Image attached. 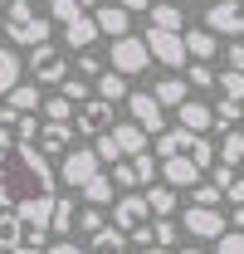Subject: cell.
<instances>
[{
    "instance_id": "8d00e7d4",
    "label": "cell",
    "mask_w": 244,
    "mask_h": 254,
    "mask_svg": "<svg viewBox=\"0 0 244 254\" xmlns=\"http://www.w3.org/2000/svg\"><path fill=\"white\" fill-rule=\"evenodd\" d=\"M225 200V190L215 186V181H195L190 186V205H220Z\"/></svg>"
},
{
    "instance_id": "277c9868",
    "label": "cell",
    "mask_w": 244,
    "mask_h": 254,
    "mask_svg": "<svg viewBox=\"0 0 244 254\" xmlns=\"http://www.w3.org/2000/svg\"><path fill=\"white\" fill-rule=\"evenodd\" d=\"M98 171H103V161H98V152H93V147H68V152H63V161H59V181H63V186H73V190L88 186Z\"/></svg>"
},
{
    "instance_id": "ee69618b",
    "label": "cell",
    "mask_w": 244,
    "mask_h": 254,
    "mask_svg": "<svg viewBox=\"0 0 244 254\" xmlns=\"http://www.w3.org/2000/svg\"><path fill=\"white\" fill-rule=\"evenodd\" d=\"M225 59H230V68H240V73H244V39H230Z\"/></svg>"
},
{
    "instance_id": "3957f363",
    "label": "cell",
    "mask_w": 244,
    "mask_h": 254,
    "mask_svg": "<svg viewBox=\"0 0 244 254\" xmlns=\"http://www.w3.org/2000/svg\"><path fill=\"white\" fill-rule=\"evenodd\" d=\"M49 15L63 25L68 49H88L93 39H98V25H93V10H88V5H78V0H49Z\"/></svg>"
},
{
    "instance_id": "f1b7e54d",
    "label": "cell",
    "mask_w": 244,
    "mask_h": 254,
    "mask_svg": "<svg viewBox=\"0 0 244 254\" xmlns=\"http://www.w3.org/2000/svg\"><path fill=\"white\" fill-rule=\"evenodd\" d=\"M25 245V220L15 210H0V250H20Z\"/></svg>"
},
{
    "instance_id": "603a6c76",
    "label": "cell",
    "mask_w": 244,
    "mask_h": 254,
    "mask_svg": "<svg viewBox=\"0 0 244 254\" xmlns=\"http://www.w3.org/2000/svg\"><path fill=\"white\" fill-rule=\"evenodd\" d=\"M215 161H220V166H240L244 161V132L225 127V132H220V147H215Z\"/></svg>"
},
{
    "instance_id": "f5cc1de1",
    "label": "cell",
    "mask_w": 244,
    "mask_h": 254,
    "mask_svg": "<svg viewBox=\"0 0 244 254\" xmlns=\"http://www.w3.org/2000/svg\"><path fill=\"white\" fill-rule=\"evenodd\" d=\"M240 123H244V118H240Z\"/></svg>"
},
{
    "instance_id": "d6986e66",
    "label": "cell",
    "mask_w": 244,
    "mask_h": 254,
    "mask_svg": "<svg viewBox=\"0 0 244 254\" xmlns=\"http://www.w3.org/2000/svg\"><path fill=\"white\" fill-rule=\"evenodd\" d=\"M181 39H185V59H215V49H220V34L215 30H205V25H200V30H181Z\"/></svg>"
},
{
    "instance_id": "bcb514c9",
    "label": "cell",
    "mask_w": 244,
    "mask_h": 254,
    "mask_svg": "<svg viewBox=\"0 0 244 254\" xmlns=\"http://www.w3.org/2000/svg\"><path fill=\"white\" fill-rule=\"evenodd\" d=\"M122 10H132V15H137V10H147V5H152V0H118Z\"/></svg>"
},
{
    "instance_id": "d4e9b609",
    "label": "cell",
    "mask_w": 244,
    "mask_h": 254,
    "mask_svg": "<svg viewBox=\"0 0 244 254\" xmlns=\"http://www.w3.org/2000/svg\"><path fill=\"white\" fill-rule=\"evenodd\" d=\"M20 73H25V59H20L10 44H0V98H5L15 83H20Z\"/></svg>"
},
{
    "instance_id": "f546056e",
    "label": "cell",
    "mask_w": 244,
    "mask_h": 254,
    "mask_svg": "<svg viewBox=\"0 0 244 254\" xmlns=\"http://www.w3.org/2000/svg\"><path fill=\"white\" fill-rule=\"evenodd\" d=\"M147 210H152V215H171V210H176V186H166V181L152 186L147 190Z\"/></svg>"
},
{
    "instance_id": "7bdbcfd3",
    "label": "cell",
    "mask_w": 244,
    "mask_h": 254,
    "mask_svg": "<svg viewBox=\"0 0 244 254\" xmlns=\"http://www.w3.org/2000/svg\"><path fill=\"white\" fill-rule=\"evenodd\" d=\"M185 68H190V88H215V68L210 64L195 59V64H185Z\"/></svg>"
},
{
    "instance_id": "681fc988",
    "label": "cell",
    "mask_w": 244,
    "mask_h": 254,
    "mask_svg": "<svg viewBox=\"0 0 244 254\" xmlns=\"http://www.w3.org/2000/svg\"><path fill=\"white\" fill-rule=\"evenodd\" d=\"M137 254H171V250H161V245H142Z\"/></svg>"
},
{
    "instance_id": "c3c4849f",
    "label": "cell",
    "mask_w": 244,
    "mask_h": 254,
    "mask_svg": "<svg viewBox=\"0 0 244 254\" xmlns=\"http://www.w3.org/2000/svg\"><path fill=\"white\" fill-rule=\"evenodd\" d=\"M235 230H244V200L235 205Z\"/></svg>"
},
{
    "instance_id": "8fae6325",
    "label": "cell",
    "mask_w": 244,
    "mask_h": 254,
    "mask_svg": "<svg viewBox=\"0 0 244 254\" xmlns=\"http://www.w3.org/2000/svg\"><path fill=\"white\" fill-rule=\"evenodd\" d=\"M181 220H185V230H190L195 240H220V235L230 230V225H225V215H220V205H190Z\"/></svg>"
},
{
    "instance_id": "b9f144b4",
    "label": "cell",
    "mask_w": 244,
    "mask_h": 254,
    "mask_svg": "<svg viewBox=\"0 0 244 254\" xmlns=\"http://www.w3.org/2000/svg\"><path fill=\"white\" fill-rule=\"evenodd\" d=\"M103 205H83V210H78V230H88V235H98V230H103Z\"/></svg>"
},
{
    "instance_id": "e0dca14e",
    "label": "cell",
    "mask_w": 244,
    "mask_h": 254,
    "mask_svg": "<svg viewBox=\"0 0 244 254\" xmlns=\"http://www.w3.org/2000/svg\"><path fill=\"white\" fill-rule=\"evenodd\" d=\"M108 137L118 142L122 157H137V152H147V147H152V137H147L137 123H113V127H108Z\"/></svg>"
},
{
    "instance_id": "816d5d0a",
    "label": "cell",
    "mask_w": 244,
    "mask_h": 254,
    "mask_svg": "<svg viewBox=\"0 0 244 254\" xmlns=\"http://www.w3.org/2000/svg\"><path fill=\"white\" fill-rule=\"evenodd\" d=\"M181 254H205V250H181Z\"/></svg>"
},
{
    "instance_id": "7c38bea8",
    "label": "cell",
    "mask_w": 244,
    "mask_h": 254,
    "mask_svg": "<svg viewBox=\"0 0 244 254\" xmlns=\"http://www.w3.org/2000/svg\"><path fill=\"white\" fill-rule=\"evenodd\" d=\"M30 73H34V83H59L68 73V64H63V54L54 44H34L30 49Z\"/></svg>"
},
{
    "instance_id": "30bf717a",
    "label": "cell",
    "mask_w": 244,
    "mask_h": 254,
    "mask_svg": "<svg viewBox=\"0 0 244 254\" xmlns=\"http://www.w3.org/2000/svg\"><path fill=\"white\" fill-rule=\"evenodd\" d=\"M34 132H39L34 113H15L10 103H0V147L5 142H34Z\"/></svg>"
},
{
    "instance_id": "4fadbf2b",
    "label": "cell",
    "mask_w": 244,
    "mask_h": 254,
    "mask_svg": "<svg viewBox=\"0 0 244 254\" xmlns=\"http://www.w3.org/2000/svg\"><path fill=\"white\" fill-rule=\"evenodd\" d=\"M147 220H152V210H147V195L127 190V195H118V200H113V225H118V230H127V235H132L137 225H147Z\"/></svg>"
},
{
    "instance_id": "cb8c5ba5",
    "label": "cell",
    "mask_w": 244,
    "mask_h": 254,
    "mask_svg": "<svg viewBox=\"0 0 244 254\" xmlns=\"http://www.w3.org/2000/svg\"><path fill=\"white\" fill-rule=\"evenodd\" d=\"M152 98H156V103H161V108H181L185 98H190V83L171 73V78H161V83H156V88H152Z\"/></svg>"
},
{
    "instance_id": "ac0fdd59",
    "label": "cell",
    "mask_w": 244,
    "mask_h": 254,
    "mask_svg": "<svg viewBox=\"0 0 244 254\" xmlns=\"http://www.w3.org/2000/svg\"><path fill=\"white\" fill-rule=\"evenodd\" d=\"M73 225H78V205H73V195H54V210H49V235L68 240V235H73Z\"/></svg>"
},
{
    "instance_id": "9a60e30c",
    "label": "cell",
    "mask_w": 244,
    "mask_h": 254,
    "mask_svg": "<svg viewBox=\"0 0 244 254\" xmlns=\"http://www.w3.org/2000/svg\"><path fill=\"white\" fill-rule=\"evenodd\" d=\"M161 181L181 190V186H195V181H205V171H200L195 161L185 157V152H176V157H161Z\"/></svg>"
},
{
    "instance_id": "f35d334b",
    "label": "cell",
    "mask_w": 244,
    "mask_h": 254,
    "mask_svg": "<svg viewBox=\"0 0 244 254\" xmlns=\"http://www.w3.org/2000/svg\"><path fill=\"white\" fill-rule=\"evenodd\" d=\"M113 181H118L122 190H137V186H142V181H137V166H132L127 157H122V161H113Z\"/></svg>"
},
{
    "instance_id": "f907efd6",
    "label": "cell",
    "mask_w": 244,
    "mask_h": 254,
    "mask_svg": "<svg viewBox=\"0 0 244 254\" xmlns=\"http://www.w3.org/2000/svg\"><path fill=\"white\" fill-rule=\"evenodd\" d=\"M78 5H88V10H93V5H103V0H78Z\"/></svg>"
},
{
    "instance_id": "83f0119b",
    "label": "cell",
    "mask_w": 244,
    "mask_h": 254,
    "mask_svg": "<svg viewBox=\"0 0 244 254\" xmlns=\"http://www.w3.org/2000/svg\"><path fill=\"white\" fill-rule=\"evenodd\" d=\"M5 103H10L15 113H39V103H44V93H39V83H15V88L5 93Z\"/></svg>"
},
{
    "instance_id": "5bb4252c",
    "label": "cell",
    "mask_w": 244,
    "mask_h": 254,
    "mask_svg": "<svg viewBox=\"0 0 244 254\" xmlns=\"http://www.w3.org/2000/svg\"><path fill=\"white\" fill-rule=\"evenodd\" d=\"M34 147H39L44 157H63V152L73 147V127H68V123H49V118H44L39 132H34Z\"/></svg>"
},
{
    "instance_id": "4316f807",
    "label": "cell",
    "mask_w": 244,
    "mask_h": 254,
    "mask_svg": "<svg viewBox=\"0 0 244 254\" xmlns=\"http://www.w3.org/2000/svg\"><path fill=\"white\" fill-rule=\"evenodd\" d=\"M113 190H118V181L98 171L88 186H78V195H83V205H113Z\"/></svg>"
},
{
    "instance_id": "52a82bcc",
    "label": "cell",
    "mask_w": 244,
    "mask_h": 254,
    "mask_svg": "<svg viewBox=\"0 0 244 254\" xmlns=\"http://www.w3.org/2000/svg\"><path fill=\"white\" fill-rule=\"evenodd\" d=\"M205 30L225 34V39H244V0H215L205 10Z\"/></svg>"
},
{
    "instance_id": "d6a6232c",
    "label": "cell",
    "mask_w": 244,
    "mask_h": 254,
    "mask_svg": "<svg viewBox=\"0 0 244 254\" xmlns=\"http://www.w3.org/2000/svg\"><path fill=\"white\" fill-rule=\"evenodd\" d=\"M132 166H137V181L142 186H152V181H161V161L152 157V152H137V157H127Z\"/></svg>"
},
{
    "instance_id": "74e56055",
    "label": "cell",
    "mask_w": 244,
    "mask_h": 254,
    "mask_svg": "<svg viewBox=\"0 0 244 254\" xmlns=\"http://www.w3.org/2000/svg\"><path fill=\"white\" fill-rule=\"evenodd\" d=\"M152 245H161V250L176 245V225L166 220V215H156V220H152Z\"/></svg>"
},
{
    "instance_id": "5b68a950",
    "label": "cell",
    "mask_w": 244,
    "mask_h": 254,
    "mask_svg": "<svg viewBox=\"0 0 244 254\" xmlns=\"http://www.w3.org/2000/svg\"><path fill=\"white\" fill-rule=\"evenodd\" d=\"M147 54H152L156 64H166V68H185V39L181 30H156V25H147Z\"/></svg>"
},
{
    "instance_id": "6da1fadb",
    "label": "cell",
    "mask_w": 244,
    "mask_h": 254,
    "mask_svg": "<svg viewBox=\"0 0 244 254\" xmlns=\"http://www.w3.org/2000/svg\"><path fill=\"white\" fill-rule=\"evenodd\" d=\"M54 181L59 171L34 142H5L0 147V210H15L25 230H49V210H54Z\"/></svg>"
},
{
    "instance_id": "f6af8a7d",
    "label": "cell",
    "mask_w": 244,
    "mask_h": 254,
    "mask_svg": "<svg viewBox=\"0 0 244 254\" xmlns=\"http://www.w3.org/2000/svg\"><path fill=\"white\" fill-rule=\"evenodd\" d=\"M44 254H88V250H78L73 240H54V245H44Z\"/></svg>"
},
{
    "instance_id": "e575fe53",
    "label": "cell",
    "mask_w": 244,
    "mask_h": 254,
    "mask_svg": "<svg viewBox=\"0 0 244 254\" xmlns=\"http://www.w3.org/2000/svg\"><path fill=\"white\" fill-rule=\"evenodd\" d=\"M39 108H44V118H49V123H68V118H73V108H78V103H68V98H44V103H39Z\"/></svg>"
},
{
    "instance_id": "7a4b0ae2",
    "label": "cell",
    "mask_w": 244,
    "mask_h": 254,
    "mask_svg": "<svg viewBox=\"0 0 244 254\" xmlns=\"http://www.w3.org/2000/svg\"><path fill=\"white\" fill-rule=\"evenodd\" d=\"M5 39L10 44H49V20L34 10V0H5Z\"/></svg>"
},
{
    "instance_id": "44dd1931",
    "label": "cell",
    "mask_w": 244,
    "mask_h": 254,
    "mask_svg": "<svg viewBox=\"0 0 244 254\" xmlns=\"http://www.w3.org/2000/svg\"><path fill=\"white\" fill-rule=\"evenodd\" d=\"M93 93L98 98H108V103H127V73H118V68H103L98 78H93Z\"/></svg>"
},
{
    "instance_id": "1f68e13d",
    "label": "cell",
    "mask_w": 244,
    "mask_h": 254,
    "mask_svg": "<svg viewBox=\"0 0 244 254\" xmlns=\"http://www.w3.org/2000/svg\"><path fill=\"white\" fill-rule=\"evenodd\" d=\"M147 10H152V25H156V30H181V25H185L181 10H176L171 0H161V5H147Z\"/></svg>"
},
{
    "instance_id": "9c48e42d",
    "label": "cell",
    "mask_w": 244,
    "mask_h": 254,
    "mask_svg": "<svg viewBox=\"0 0 244 254\" xmlns=\"http://www.w3.org/2000/svg\"><path fill=\"white\" fill-rule=\"evenodd\" d=\"M73 127H78V132H88V137H98V132H108V127H113V103H108V98H83V103H78V108H73Z\"/></svg>"
},
{
    "instance_id": "2e32d148",
    "label": "cell",
    "mask_w": 244,
    "mask_h": 254,
    "mask_svg": "<svg viewBox=\"0 0 244 254\" xmlns=\"http://www.w3.org/2000/svg\"><path fill=\"white\" fill-rule=\"evenodd\" d=\"M93 25L108 39H122V34H132V10H122V5H93Z\"/></svg>"
},
{
    "instance_id": "836d02e7",
    "label": "cell",
    "mask_w": 244,
    "mask_h": 254,
    "mask_svg": "<svg viewBox=\"0 0 244 254\" xmlns=\"http://www.w3.org/2000/svg\"><path fill=\"white\" fill-rule=\"evenodd\" d=\"M59 93L68 98V103H83V98H93V83H88V78H78V73H63V78H59Z\"/></svg>"
},
{
    "instance_id": "7dc6e473",
    "label": "cell",
    "mask_w": 244,
    "mask_h": 254,
    "mask_svg": "<svg viewBox=\"0 0 244 254\" xmlns=\"http://www.w3.org/2000/svg\"><path fill=\"white\" fill-rule=\"evenodd\" d=\"M0 254H44V250H34V245H20V250H0Z\"/></svg>"
},
{
    "instance_id": "ab89813d",
    "label": "cell",
    "mask_w": 244,
    "mask_h": 254,
    "mask_svg": "<svg viewBox=\"0 0 244 254\" xmlns=\"http://www.w3.org/2000/svg\"><path fill=\"white\" fill-rule=\"evenodd\" d=\"M103 64H108V59H98V54H88V49H78V64H73V68H78V78H88V83H93V78L103 73Z\"/></svg>"
},
{
    "instance_id": "60d3db41",
    "label": "cell",
    "mask_w": 244,
    "mask_h": 254,
    "mask_svg": "<svg viewBox=\"0 0 244 254\" xmlns=\"http://www.w3.org/2000/svg\"><path fill=\"white\" fill-rule=\"evenodd\" d=\"M215 254H244V230H225L215 240Z\"/></svg>"
},
{
    "instance_id": "7402d4cb",
    "label": "cell",
    "mask_w": 244,
    "mask_h": 254,
    "mask_svg": "<svg viewBox=\"0 0 244 254\" xmlns=\"http://www.w3.org/2000/svg\"><path fill=\"white\" fill-rule=\"evenodd\" d=\"M127 230H118V225H103L98 235H93V245H88V254H127Z\"/></svg>"
},
{
    "instance_id": "484cf974",
    "label": "cell",
    "mask_w": 244,
    "mask_h": 254,
    "mask_svg": "<svg viewBox=\"0 0 244 254\" xmlns=\"http://www.w3.org/2000/svg\"><path fill=\"white\" fill-rule=\"evenodd\" d=\"M185 157L195 161L200 171H210V166H215V142H210V132H190V137H185Z\"/></svg>"
},
{
    "instance_id": "d590c367",
    "label": "cell",
    "mask_w": 244,
    "mask_h": 254,
    "mask_svg": "<svg viewBox=\"0 0 244 254\" xmlns=\"http://www.w3.org/2000/svg\"><path fill=\"white\" fill-rule=\"evenodd\" d=\"M244 118V103H230V98H220V103H215V127H220V132H225V127H235Z\"/></svg>"
},
{
    "instance_id": "8992f818",
    "label": "cell",
    "mask_w": 244,
    "mask_h": 254,
    "mask_svg": "<svg viewBox=\"0 0 244 254\" xmlns=\"http://www.w3.org/2000/svg\"><path fill=\"white\" fill-rule=\"evenodd\" d=\"M108 64H113L118 73H127V78L147 73V68H152V54H147V39H132V34L113 39V54H108Z\"/></svg>"
},
{
    "instance_id": "ba28073f",
    "label": "cell",
    "mask_w": 244,
    "mask_h": 254,
    "mask_svg": "<svg viewBox=\"0 0 244 254\" xmlns=\"http://www.w3.org/2000/svg\"><path fill=\"white\" fill-rule=\"evenodd\" d=\"M127 113H132V123L142 127V132H166V113H161V103L152 98V88H137V93H127Z\"/></svg>"
},
{
    "instance_id": "ffe728a7",
    "label": "cell",
    "mask_w": 244,
    "mask_h": 254,
    "mask_svg": "<svg viewBox=\"0 0 244 254\" xmlns=\"http://www.w3.org/2000/svg\"><path fill=\"white\" fill-rule=\"evenodd\" d=\"M176 118H181L185 132H210V127H215V108H210V103H195V98H185L181 108H176Z\"/></svg>"
},
{
    "instance_id": "4dcf8cb0",
    "label": "cell",
    "mask_w": 244,
    "mask_h": 254,
    "mask_svg": "<svg viewBox=\"0 0 244 254\" xmlns=\"http://www.w3.org/2000/svg\"><path fill=\"white\" fill-rule=\"evenodd\" d=\"M215 88H220V98H230V103H244V73H240V68L215 73Z\"/></svg>"
}]
</instances>
